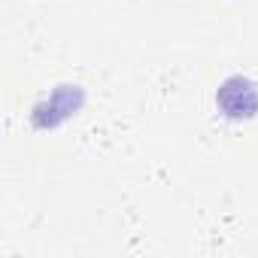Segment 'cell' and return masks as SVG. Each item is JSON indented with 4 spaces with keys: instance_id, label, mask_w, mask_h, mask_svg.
Here are the masks:
<instances>
[{
    "instance_id": "obj_1",
    "label": "cell",
    "mask_w": 258,
    "mask_h": 258,
    "mask_svg": "<svg viewBox=\"0 0 258 258\" xmlns=\"http://www.w3.org/2000/svg\"><path fill=\"white\" fill-rule=\"evenodd\" d=\"M216 100L225 109V115H231V118H246L258 109V91L249 79H228Z\"/></svg>"
}]
</instances>
